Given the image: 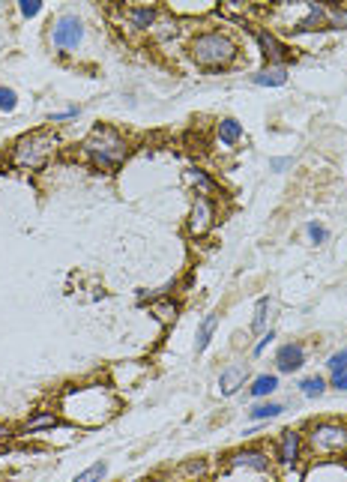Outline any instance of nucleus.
Masks as SVG:
<instances>
[{
  "instance_id": "obj_1",
  "label": "nucleus",
  "mask_w": 347,
  "mask_h": 482,
  "mask_svg": "<svg viewBox=\"0 0 347 482\" xmlns=\"http://www.w3.org/2000/svg\"><path fill=\"white\" fill-rule=\"evenodd\" d=\"M84 153L90 156V162L96 168L117 171V168L126 162L129 144H126V138L117 132V129H111V126H96L93 132L87 135V141H84Z\"/></svg>"
},
{
  "instance_id": "obj_2",
  "label": "nucleus",
  "mask_w": 347,
  "mask_h": 482,
  "mask_svg": "<svg viewBox=\"0 0 347 482\" xmlns=\"http://www.w3.org/2000/svg\"><path fill=\"white\" fill-rule=\"evenodd\" d=\"M189 57L201 69H222L227 63H234L236 57V42L222 30H207L197 33L189 42Z\"/></svg>"
},
{
  "instance_id": "obj_3",
  "label": "nucleus",
  "mask_w": 347,
  "mask_h": 482,
  "mask_svg": "<svg viewBox=\"0 0 347 482\" xmlns=\"http://www.w3.org/2000/svg\"><path fill=\"white\" fill-rule=\"evenodd\" d=\"M54 150V138L48 132H31L24 138H18V144L13 150V165L15 168H42L48 162V156H51Z\"/></svg>"
},
{
  "instance_id": "obj_4",
  "label": "nucleus",
  "mask_w": 347,
  "mask_h": 482,
  "mask_svg": "<svg viewBox=\"0 0 347 482\" xmlns=\"http://www.w3.org/2000/svg\"><path fill=\"white\" fill-rule=\"evenodd\" d=\"M309 444H312L314 453H321V456L347 453V426H341V423H321V426H314Z\"/></svg>"
},
{
  "instance_id": "obj_5",
  "label": "nucleus",
  "mask_w": 347,
  "mask_h": 482,
  "mask_svg": "<svg viewBox=\"0 0 347 482\" xmlns=\"http://www.w3.org/2000/svg\"><path fill=\"white\" fill-rule=\"evenodd\" d=\"M81 39H84V22L78 15H60L54 22L51 27V42L57 52H72V48L81 45Z\"/></svg>"
},
{
  "instance_id": "obj_6",
  "label": "nucleus",
  "mask_w": 347,
  "mask_h": 482,
  "mask_svg": "<svg viewBox=\"0 0 347 482\" xmlns=\"http://www.w3.org/2000/svg\"><path fill=\"white\" fill-rule=\"evenodd\" d=\"M216 225V207L207 195H197L189 213V234L192 237H207Z\"/></svg>"
},
{
  "instance_id": "obj_7",
  "label": "nucleus",
  "mask_w": 347,
  "mask_h": 482,
  "mask_svg": "<svg viewBox=\"0 0 347 482\" xmlns=\"http://www.w3.org/2000/svg\"><path fill=\"white\" fill-rule=\"evenodd\" d=\"M255 39H257V45H261V54H264V60L270 66H284L287 60L293 57L291 48H287L275 33H270V30H257Z\"/></svg>"
},
{
  "instance_id": "obj_8",
  "label": "nucleus",
  "mask_w": 347,
  "mask_h": 482,
  "mask_svg": "<svg viewBox=\"0 0 347 482\" xmlns=\"http://www.w3.org/2000/svg\"><path fill=\"white\" fill-rule=\"evenodd\" d=\"M302 366H305V348L300 341H287V345H282L275 350V368H279L282 375H293V371L302 368Z\"/></svg>"
},
{
  "instance_id": "obj_9",
  "label": "nucleus",
  "mask_w": 347,
  "mask_h": 482,
  "mask_svg": "<svg viewBox=\"0 0 347 482\" xmlns=\"http://www.w3.org/2000/svg\"><path fill=\"white\" fill-rule=\"evenodd\" d=\"M326 24V6L321 3H305V18H300L291 30L293 33H312V30L323 27Z\"/></svg>"
},
{
  "instance_id": "obj_10",
  "label": "nucleus",
  "mask_w": 347,
  "mask_h": 482,
  "mask_svg": "<svg viewBox=\"0 0 347 482\" xmlns=\"http://www.w3.org/2000/svg\"><path fill=\"white\" fill-rule=\"evenodd\" d=\"M231 467H252V470H270V456L261 449H243L231 456Z\"/></svg>"
},
{
  "instance_id": "obj_11",
  "label": "nucleus",
  "mask_w": 347,
  "mask_h": 482,
  "mask_svg": "<svg viewBox=\"0 0 347 482\" xmlns=\"http://www.w3.org/2000/svg\"><path fill=\"white\" fill-rule=\"evenodd\" d=\"M300 446H302L300 431H284L282 440H279V461L284 467H291L293 461L300 458Z\"/></svg>"
},
{
  "instance_id": "obj_12",
  "label": "nucleus",
  "mask_w": 347,
  "mask_h": 482,
  "mask_svg": "<svg viewBox=\"0 0 347 482\" xmlns=\"http://www.w3.org/2000/svg\"><path fill=\"white\" fill-rule=\"evenodd\" d=\"M245 375H249V366H231V368H225L222 378H219L222 396H234L236 389L245 384Z\"/></svg>"
},
{
  "instance_id": "obj_13",
  "label": "nucleus",
  "mask_w": 347,
  "mask_h": 482,
  "mask_svg": "<svg viewBox=\"0 0 347 482\" xmlns=\"http://www.w3.org/2000/svg\"><path fill=\"white\" fill-rule=\"evenodd\" d=\"M252 84H257V87H282V84H287V69L284 66H266V69H261V72L252 75Z\"/></svg>"
},
{
  "instance_id": "obj_14",
  "label": "nucleus",
  "mask_w": 347,
  "mask_h": 482,
  "mask_svg": "<svg viewBox=\"0 0 347 482\" xmlns=\"http://www.w3.org/2000/svg\"><path fill=\"white\" fill-rule=\"evenodd\" d=\"M270 318H273V300L270 297H261L257 300V309H255V320H252V333H266L270 327Z\"/></svg>"
},
{
  "instance_id": "obj_15",
  "label": "nucleus",
  "mask_w": 347,
  "mask_h": 482,
  "mask_svg": "<svg viewBox=\"0 0 347 482\" xmlns=\"http://www.w3.org/2000/svg\"><path fill=\"white\" fill-rule=\"evenodd\" d=\"M129 24H132L135 30H147V27H153L156 24V9L153 6H132V9H129Z\"/></svg>"
},
{
  "instance_id": "obj_16",
  "label": "nucleus",
  "mask_w": 347,
  "mask_h": 482,
  "mask_svg": "<svg viewBox=\"0 0 347 482\" xmlns=\"http://www.w3.org/2000/svg\"><path fill=\"white\" fill-rule=\"evenodd\" d=\"M240 138H243V123H240V120H234V117L219 120V141H222L225 147L236 144Z\"/></svg>"
},
{
  "instance_id": "obj_17",
  "label": "nucleus",
  "mask_w": 347,
  "mask_h": 482,
  "mask_svg": "<svg viewBox=\"0 0 347 482\" xmlns=\"http://www.w3.org/2000/svg\"><path fill=\"white\" fill-rule=\"evenodd\" d=\"M216 327H219V315H207L201 320V327H197V339H195V350L197 354H204L207 345H210V339L216 333Z\"/></svg>"
},
{
  "instance_id": "obj_18",
  "label": "nucleus",
  "mask_w": 347,
  "mask_h": 482,
  "mask_svg": "<svg viewBox=\"0 0 347 482\" xmlns=\"http://www.w3.org/2000/svg\"><path fill=\"white\" fill-rule=\"evenodd\" d=\"M275 389H279V375H257L252 380L249 393H252V398H266V396H273Z\"/></svg>"
},
{
  "instance_id": "obj_19",
  "label": "nucleus",
  "mask_w": 347,
  "mask_h": 482,
  "mask_svg": "<svg viewBox=\"0 0 347 482\" xmlns=\"http://www.w3.org/2000/svg\"><path fill=\"white\" fill-rule=\"evenodd\" d=\"M189 180L197 186V195H207V198H210V195L219 192V183H216V180L207 174V171H201V168H192V171H189Z\"/></svg>"
},
{
  "instance_id": "obj_20",
  "label": "nucleus",
  "mask_w": 347,
  "mask_h": 482,
  "mask_svg": "<svg viewBox=\"0 0 347 482\" xmlns=\"http://www.w3.org/2000/svg\"><path fill=\"white\" fill-rule=\"evenodd\" d=\"M282 410H284V405H279V401H261V405H255L249 410V419H252V423H264V419L279 417Z\"/></svg>"
},
{
  "instance_id": "obj_21",
  "label": "nucleus",
  "mask_w": 347,
  "mask_h": 482,
  "mask_svg": "<svg viewBox=\"0 0 347 482\" xmlns=\"http://www.w3.org/2000/svg\"><path fill=\"white\" fill-rule=\"evenodd\" d=\"M60 419H57L54 414H36L33 419H27L24 423V435H36V431H42V428H54Z\"/></svg>"
},
{
  "instance_id": "obj_22",
  "label": "nucleus",
  "mask_w": 347,
  "mask_h": 482,
  "mask_svg": "<svg viewBox=\"0 0 347 482\" xmlns=\"http://www.w3.org/2000/svg\"><path fill=\"white\" fill-rule=\"evenodd\" d=\"M323 389H326V380L323 378H305L302 384H300V393L305 396V398H317V396H323Z\"/></svg>"
},
{
  "instance_id": "obj_23",
  "label": "nucleus",
  "mask_w": 347,
  "mask_h": 482,
  "mask_svg": "<svg viewBox=\"0 0 347 482\" xmlns=\"http://www.w3.org/2000/svg\"><path fill=\"white\" fill-rule=\"evenodd\" d=\"M105 474H108V467L102 465V461H96V465H90L87 470H81V474H78L72 482H102Z\"/></svg>"
},
{
  "instance_id": "obj_24",
  "label": "nucleus",
  "mask_w": 347,
  "mask_h": 482,
  "mask_svg": "<svg viewBox=\"0 0 347 482\" xmlns=\"http://www.w3.org/2000/svg\"><path fill=\"white\" fill-rule=\"evenodd\" d=\"M326 22L332 27L347 30V6H326Z\"/></svg>"
},
{
  "instance_id": "obj_25",
  "label": "nucleus",
  "mask_w": 347,
  "mask_h": 482,
  "mask_svg": "<svg viewBox=\"0 0 347 482\" xmlns=\"http://www.w3.org/2000/svg\"><path fill=\"white\" fill-rule=\"evenodd\" d=\"M305 234H309V240L314 246H321V243H326V237H330V231H326L321 222H309L305 225Z\"/></svg>"
},
{
  "instance_id": "obj_26",
  "label": "nucleus",
  "mask_w": 347,
  "mask_h": 482,
  "mask_svg": "<svg viewBox=\"0 0 347 482\" xmlns=\"http://www.w3.org/2000/svg\"><path fill=\"white\" fill-rule=\"evenodd\" d=\"M15 105H18V96H15V90H9V87H0V111H15Z\"/></svg>"
},
{
  "instance_id": "obj_27",
  "label": "nucleus",
  "mask_w": 347,
  "mask_h": 482,
  "mask_svg": "<svg viewBox=\"0 0 347 482\" xmlns=\"http://www.w3.org/2000/svg\"><path fill=\"white\" fill-rule=\"evenodd\" d=\"M153 312L159 315V320L171 324V320L177 318V306H174V303H153Z\"/></svg>"
},
{
  "instance_id": "obj_28",
  "label": "nucleus",
  "mask_w": 347,
  "mask_h": 482,
  "mask_svg": "<svg viewBox=\"0 0 347 482\" xmlns=\"http://www.w3.org/2000/svg\"><path fill=\"white\" fill-rule=\"evenodd\" d=\"M326 368H330L332 375H335V371H341V368H347V348L335 350V354H332L330 359H326Z\"/></svg>"
},
{
  "instance_id": "obj_29",
  "label": "nucleus",
  "mask_w": 347,
  "mask_h": 482,
  "mask_svg": "<svg viewBox=\"0 0 347 482\" xmlns=\"http://www.w3.org/2000/svg\"><path fill=\"white\" fill-rule=\"evenodd\" d=\"M18 9H22L24 18H33V15L42 13V0H22V3H18Z\"/></svg>"
},
{
  "instance_id": "obj_30",
  "label": "nucleus",
  "mask_w": 347,
  "mask_h": 482,
  "mask_svg": "<svg viewBox=\"0 0 347 482\" xmlns=\"http://www.w3.org/2000/svg\"><path fill=\"white\" fill-rule=\"evenodd\" d=\"M81 114V108H66V111H57V114H51V123H60V120H72V117H78Z\"/></svg>"
},
{
  "instance_id": "obj_31",
  "label": "nucleus",
  "mask_w": 347,
  "mask_h": 482,
  "mask_svg": "<svg viewBox=\"0 0 347 482\" xmlns=\"http://www.w3.org/2000/svg\"><path fill=\"white\" fill-rule=\"evenodd\" d=\"M273 339H275V333H273V329H266V333L261 336V341H257V345H255V357H261L264 350H266V345H270Z\"/></svg>"
},
{
  "instance_id": "obj_32",
  "label": "nucleus",
  "mask_w": 347,
  "mask_h": 482,
  "mask_svg": "<svg viewBox=\"0 0 347 482\" xmlns=\"http://www.w3.org/2000/svg\"><path fill=\"white\" fill-rule=\"evenodd\" d=\"M330 384H332L335 389H344V393H347V368H341V371H335V375H332V380H330Z\"/></svg>"
},
{
  "instance_id": "obj_33",
  "label": "nucleus",
  "mask_w": 347,
  "mask_h": 482,
  "mask_svg": "<svg viewBox=\"0 0 347 482\" xmlns=\"http://www.w3.org/2000/svg\"><path fill=\"white\" fill-rule=\"evenodd\" d=\"M293 165V159H273V162H270V171H284V168H291Z\"/></svg>"
},
{
  "instance_id": "obj_34",
  "label": "nucleus",
  "mask_w": 347,
  "mask_h": 482,
  "mask_svg": "<svg viewBox=\"0 0 347 482\" xmlns=\"http://www.w3.org/2000/svg\"><path fill=\"white\" fill-rule=\"evenodd\" d=\"M0 437H9V428L6 426H0Z\"/></svg>"
}]
</instances>
